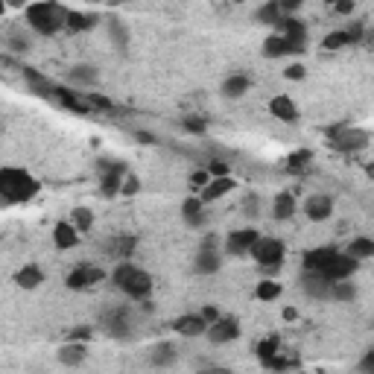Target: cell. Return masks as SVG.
<instances>
[{"mask_svg":"<svg viewBox=\"0 0 374 374\" xmlns=\"http://www.w3.org/2000/svg\"><path fill=\"white\" fill-rule=\"evenodd\" d=\"M304 269L322 272L330 281H342V278H351V275L357 272V261H354L348 251H339L333 246H322V249H310L304 254Z\"/></svg>","mask_w":374,"mask_h":374,"instance_id":"1","label":"cell"},{"mask_svg":"<svg viewBox=\"0 0 374 374\" xmlns=\"http://www.w3.org/2000/svg\"><path fill=\"white\" fill-rule=\"evenodd\" d=\"M42 182L24 167H0V205H24L35 199Z\"/></svg>","mask_w":374,"mask_h":374,"instance_id":"2","label":"cell"},{"mask_svg":"<svg viewBox=\"0 0 374 374\" xmlns=\"http://www.w3.org/2000/svg\"><path fill=\"white\" fill-rule=\"evenodd\" d=\"M65 15H68V9L58 4V0H32L30 6H24L27 30H32L35 35L62 32L65 30Z\"/></svg>","mask_w":374,"mask_h":374,"instance_id":"3","label":"cell"},{"mask_svg":"<svg viewBox=\"0 0 374 374\" xmlns=\"http://www.w3.org/2000/svg\"><path fill=\"white\" fill-rule=\"evenodd\" d=\"M111 284L132 301H147L155 287L152 275L141 266H135L132 261H117V266L111 269Z\"/></svg>","mask_w":374,"mask_h":374,"instance_id":"4","label":"cell"},{"mask_svg":"<svg viewBox=\"0 0 374 374\" xmlns=\"http://www.w3.org/2000/svg\"><path fill=\"white\" fill-rule=\"evenodd\" d=\"M325 135H328L330 149H337V152H342V155L363 152V149H368V144H371V135H368L366 129H360V126H351V123L328 126Z\"/></svg>","mask_w":374,"mask_h":374,"instance_id":"5","label":"cell"},{"mask_svg":"<svg viewBox=\"0 0 374 374\" xmlns=\"http://www.w3.org/2000/svg\"><path fill=\"white\" fill-rule=\"evenodd\" d=\"M100 330L106 333V337L117 339V342L135 339V313H132V307L129 304H114V307L103 310Z\"/></svg>","mask_w":374,"mask_h":374,"instance_id":"6","label":"cell"},{"mask_svg":"<svg viewBox=\"0 0 374 374\" xmlns=\"http://www.w3.org/2000/svg\"><path fill=\"white\" fill-rule=\"evenodd\" d=\"M249 258L272 278V275L281 272V266H284L287 246H284V240H278V237H263V234H261V237L254 240V246L249 249Z\"/></svg>","mask_w":374,"mask_h":374,"instance_id":"7","label":"cell"},{"mask_svg":"<svg viewBox=\"0 0 374 374\" xmlns=\"http://www.w3.org/2000/svg\"><path fill=\"white\" fill-rule=\"evenodd\" d=\"M223 261H225V254H223V243L220 237L211 231L202 237L199 249H196V258H193V272L196 275H216L223 269Z\"/></svg>","mask_w":374,"mask_h":374,"instance_id":"8","label":"cell"},{"mask_svg":"<svg viewBox=\"0 0 374 374\" xmlns=\"http://www.w3.org/2000/svg\"><path fill=\"white\" fill-rule=\"evenodd\" d=\"M96 173H100V193L106 199H114L120 196V182L129 173V167L123 161H111V158H100L96 161Z\"/></svg>","mask_w":374,"mask_h":374,"instance_id":"9","label":"cell"},{"mask_svg":"<svg viewBox=\"0 0 374 374\" xmlns=\"http://www.w3.org/2000/svg\"><path fill=\"white\" fill-rule=\"evenodd\" d=\"M275 30H278L287 42H289V47L295 50V56L299 53H307V44H310V32H307V24L304 21H299L295 15H284L278 24H275Z\"/></svg>","mask_w":374,"mask_h":374,"instance_id":"10","label":"cell"},{"mask_svg":"<svg viewBox=\"0 0 374 374\" xmlns=\"http://www.w3.org/2000/svg\"><path fill=\"white\" fill-rule=\"evenodd\" d=\"M205 337L211 345H228L234 339H240V319H234V316H216L208 328H205Z\"/></svg>","mask_w":374,"mask_h":374,"instance_id":"11","label":"cell"},{"mask_svg":"<svg viewBox=\"0 0 374 374\" xmlns=\"http://www.w3.org/2000/svg\"><path fill=\"white\" fill-rule=\"evenodd\" d=\"M258 237H261L258 228L231 231V234H225V240H223V254H225V258H246L249 249L254 246V240H258Z\"/></svg>","mask_w":374,"mask_h":374,"instance_id":"12","label":"cell"},{"mask_svg":"<svg viewBox=\"0 0 374 374\" xmlns=\"http://www.w3.org/2000/svg\"><path fill=\"white\" fill-rule=\"evenodd\" d=\"M301 289L307 299H316V301H328L330 292H333V281L325 278L322 272H313V269H304L301 275Z\"/></svg>","mask_w":374,"mask_h":374,"instance_id":"13","label":"cell"},{"mask_svg":"<svg viewBox=\"0 0 374 374\" xmlns=\"http://www.w3.org/2000/svg\"><path fill=\"white\" fill-rule=\"evenodd\" d=\"M106 278V272L100 266H91V263H82V266H76L68 272V278H65V287L68 289H88L94 284H100Z\"/></svg>","mask_w":374,"mask_h":374,"instance_id":"14","label":"cell"},{"mask_svg":"<svg viewBox=\"0 0 374 374\" xmlns=\"http://www.w3.org/2000/svg\"><path fill=\"white\" fill-rule=\"evenodd\" d=\"M330 213H333V196L313 193L304 199V216L310 223H325V220H330Z\"/></svg>","mask_w":374,"mask_h":374,"instance_id":"15","label":"cell"},{"mask_svg":"<svg viewBox=\"0 0 374 374\" xmlns=\"http://www.w3.org/2000/svg\"><path fill=\"white\" fill-rule=\"evenodd\" d=\"M179 337H187V339H196V337H205V328L208 322L199 316V313H182V316H175L173 325H170Z\"/></svg>","mask_w":374,"mask_h":374,"instance_id":"16","label":"cell"},{"mask_svg":"<svg viewBox=\"0 0 374 374\" xmlns=\"http://www.w3.org/2000/svg\"><path fill=\"white\" fill-rule=\"evenodd\" d=\"M234 187H237V182H234L231 175H211L208 185L199 187V199H202L205 205H211V202H216V199H223V196H228Z\"/></svg>","mask_w":374,"mask_h":374,"instance_id":"17","label":"cell"},{"mask_svg":"<svg viewBox=\"0 0 374 374\" xmlns=\"http://www.w3.org/2000/svg\"><path fill=\"white\" fill-rule=\"evenodd\" d=\"M56 357H58V363H62V366H68V368H80V366L88 360V342L68 339V342H62V345H58Z\"/></svg>","mask_w":374,"mask_h":374,"instance_id":"18","label":"cell"},{"mask_svg":"<svg viewBox=\"0 0 374 374\" xmlns=\"http://www.w3.org/2000/svg\"><path fill=\"white\" fill-rule=\"evenodd\" d=\"M68 82L73 88H94L100 82V68L96 65H88V62H80V65H70L68 68Z\"/></svg>","mask_w":374,"mask_h":374,"instance_id":"19","label":"cell"},{"mask_svg":"<svg viewBox=\"0 0 374 374\" xmlns=\"http://www.w3.org/2000/svg\"><path fill=\"white\" fill-rule=\"evenodd\" d=\"M269 114L278 117V120L287 123V126H295V123H299V106H295L292 96H287V94L272 96V100H269Z\"/></svg>","mask_w":374,"mask_h":374,"instance_id":"20","label":"cell"},{"mask_svg":"<svg viewBox=\"0 0 374 374\" xmlns=\"http://www.w3.org/2000/svg\"><path fill=\"white\" fill-rule=\"evenodd\" d=\"M103 249H106L108 258H114V261H129L132 254H135V249H137V237H135V234H114V237Z\"/></svg>","mask_w":374,"mask_h":374,"instance_id":"21","label":"cell"},{"mask_svg":"<svg viewBox=\"0 0 374 374\" xmlns=\"http://www.w3.org/2000/svg\"><path fill=\"white\" fill-rule=\"evenodd\" d=\"M208 205L199 199V196H190V199L182 202V223L187 228H202L208 223Z\"/></svg>","mask_w":374,"mask_h":374,"instance_id":"22","label":"cell"},{"mask_svg":"<svg viewBox=\"0 0 374 374\" xmlns=\"http://www.w3.org/2000/svg\"><path fill=\"white\" fill-rule=\"evenodd\" d=\"M149 363L155 366V368H173L175 363H179V348H175L173 342H155L152 348H149Z\"/></svg>","mask_w":374,"mask_h":374,"instance_id":"23","label":"cell"},{"mask_svg":"<svg viewBox=\"0 0 374 374\" xmlns=\"http://www.w3.org/2000/svg\"><path fill=\"white\" fill-rule=\"evenodd\" d=\"M249 88H251V80L246 73H231V76L223 80L220 94L225 96V100H243V96L249 94Z\"/></svg>","mask_w":374,"mask_h":374,"instance_id":"24","label":"cell"},{"mask_svg":"<svg viewBox=\"0 0 374 374\" xmlns=\"http://www.w3.org/2000/svg\"><path fill=\"white\" fill-rule=\"evenodd\" d=\"M53 243H56V249H62V251L76 249V246H80V231H76V225L70 220L56 223L53 225Z\"/></svg>","mask_w":374,"mask_h":374,"instance_id":"25","label":"cell"},{"mask_svg":"<svg viewBox=\"0 0 374 374\" xmlns=\"http://www.w3.org/2000/svg\"><path fill=\"white\" fill-rule=\"evenodd\" d=\"M106 32H108V42L114 50L126 53L129 50V42H132V32L126 27V21H120V18H108L106 21Z\"/></svg>","mask_w":374,"mask_h":374,"instance_id":"26","label":"cell"},{"mask_svg":"<svg viewBox=\"0 0 374 374\" xmlns=\"http://www.w3.org/2000/svg\"><path fill=\"white\" fill-rule=\"evenodd\" d=\"M24 80H27V85H30V91L32 94H38V96H56V82L50 80V76H44V73H38L35 68H24Z\"/></svg>","mask_w":374,"mask_h":374,"instance_id":"27","label":"cell"},{"mask_svg":"<svg viewBox=\"0 0 374 374\" xmlns=\"http://www.w3.org/2000/svg\"><path fill=\"white\" fill-rule=\"evenodd\" d=\"M295 211H299V205H295V196L292 193H275V199H272V220L275 223H287L295 216Z\"/></svg>","mask_w":374,"mask_h":374,"instance_id":"28","label":"cell"},{"mask_svg":"<svg viewBox=\"0 0 374 374\" xmlns=\"http://www.w3.org/2000/svg\"><path fill=\"white\" fill-rule=\"evenodd\" d=\"M15 284L21 287V289H38V287L44 284V269L35 266V263H27L24 269L15 272Z\"/></svg>","mask_w":374,"mask_h":374,"instance_id":"29","label":"cell"},{"mask_svg":"<svg viewBox=\"0 0 374 374\" xmlns=\"http://www.w3.org/2000/svg\"><path fill=\"white\" fill-rule=\"evenodd\" d=\"M96 21H100V18L91 15V12L68 9V15H65V30H68V32H88V30H94Z\"/></svg>","mask_w":374,"mask_h":374,"instance_id":"30","label":"cell"},{"mask_svg":"<svg viewBox=\"0 0 374 374\" xmlns=\"http://www.w3.org/2000/svg\"><path fill=\"white\" fill-rule=\"evenodd\" d=\"M263 56L266 58H284V56H295V50L289 47V42L281 32H272L263 42Z\"/></svg>","mask_w":374,"mask_h":374,"instance_id":"31","label":"cell"},{"mask_svg":"<svg viewBox=\"0 0 374 374\" xmlns=\"http://www.w3.org/2000/svg\"><path fill=\"white\" fill-rule=\"evenodd\" d=\"M284 18L281 6H278V0H266V4L258 6V12H254V21L263 24V27H275Z\"/></svg>","mask_w":374,"mask_h":374,"instance_id":"32","label":"cell"},{"mask_svg":"<svg viewBox=\"0 0 374 374\" xmlns=\"http://www.w3.org/2000/svg\"><path fill=\"white\" fill-rule=\"evenodd\" d=\"M354 261H368V258H374V240L371 237H354L351 243H348V249H345Z\"/></svg>","mask_w":374,"mask_h":374,"instance_id":"33","label":"cell"},{"mask_svg":"<svg viewBox=\"0 0 374 374\" xmlns=\"http://www.w3.org/2000/svg\"><path fill=\"white\" fill-rule=\"evenodd\" d=\"M357 299V284H354L351 278H342V281H333V292H330V301H354Z\"/></svg>","mask_w":374,"mask_h":374,"instance_id":"34","label":"cell"},{"mask_svg":"<svg viewBox=\"0 0 374 374\" xmlns=\"http://www.w3.org/2000/svg\"><path fill=\"white\" fill-rule=\"evenodd\" d=\"M70 223L76 225V231H80V234L91 231V228H94V211H91V208H85V205L73 208V211H70Z\"/></svg>","mask_w":374,"mask_h":374,"instance_id":"35","label":"cell"},{"mask_svg":"<svg viewBox=\"0 0 374 374\" xmlns=\"http://www.w3.org/2000/svg\"><path fill=\"white\" fill-rule=\"evenodd\" d=\"M278 351H281V339L278 337H266L261 342H254V357H258L261 363H266L269 357H275Z\"/></svg>","mask_w":374,"mask_h":374,"instance_id":"36","label":"cell"},{"mask_svg":"<svg viewBox=\"0 0 374 374\" xmlns=\"http://www.w3.org/2000/svg\"><path fill=\"white\" fill-rule=\"evenodd\" d=\"M281 292H284L281 281H272V278L258 281V289H254V295H258L261 301H275V299H281Z\"/></svg>","mask_w":374,"mask_h":374,"instance_id":"37","label":"cell"},{"mask_svg":"<svg viewBox=\"0 0 374 374\" xmlns=\"http://www.w3.org/2000/svg\"><path fill=\"white\" fill-rule=\"evenodd\" d=\"M310 161H313V152L310 149H299V152H292L287 158V170L289 173H304L310 167Z\"/></svg>","mask_w":374,"mask_h":374,"instance_id":"38","label":"cell"},{"mask_svg":"<svg viewBox=\"0 0 374 374\" xmlns=\"http://www.w3.org/2000/svg\"><path fill=\"white\" fill-rule=\"evenodd\" d=\"M322 47L325 50H342V47H351V38H348L345 30H333L322 38Z\"/></svg>","mask_w":374,"mask_h":374,"instance_id":"39","label":"cell"},{"mask_svg":"<svg viewBox=\"0 0 374 374\" xmlns=\"http://www.w3.org/2000/svg\"><path fill=\"white\" fill-rule=\"evenodd\" d=\"M243 213L249 216V220H258L261 216V196L258 193H249L243 199Z\"/></svg>","mask_w":374,"mask_h":374,"instance_id":"40","label":"cell"},{"mask_svg":"<svg viewBox=\"0 0 374 374\" xmlns=\"http://www.w3.org/2000/svg\"><path fill=\"white\" fill-rule=\"evenodd\" d=\"M135 193H141V179L132 173L123 175V182H120V196H135Z\"/></svg>","mask_w":374,"mask_h":374,"instance_id":"41","label":"cell"},{"mask_svg":"<svg viewBox=\"0 0 374 374\" xmlns=\"http://www.w3.org/2000/svg\"><path fill=\"white\" fill-rule=\"evenodd\" d=\"M345 32H348V38H351V47L360 44L363 38H366V21H351V27H348Z\"/></svg>","mask_w":374,"mask_h":374,"instance_id":"42","label":"cell"},{"mask_svg":"<svg viewBox=\"0 0 374 374\" xmlns=\"http://www.w3.org/2000/svg\"><path fill=\"white\" fill-rule=\"evenodd\" d=\"M182 129H185V132H190V135H205L208 123H205V120H199V117H185V120H182Z\"/></svg>","mask_w":374,"mask_h":374,"instance_id":"43","label":"cell"},{"mask_svg":"<svg viewBox=\"0 0 374 374\" xmlns=\"http://www.w3.org/2000/svg\"><path fill=\"white\" fill-rule=\"evenodd\" d=\"M292 366H295V360H284V357H281V351L263 363V368H272V371H284V368H292Z\"/></svg>","mask_w":374,"mask_h":374,"instance_id":"44","label":"cell"},{"mask_svg":"<svg viewBox=\"0 0 374 374\" xmlns=\"http://www.w3.org/2000/svg\"><path fill=\"white\" fill-rule=\"evenodd\" d=\"M9 44H12V50H18V53H27V50H30V38L24 35V30H15L12 38H9Z\"/></svg>","mask_w":374,"mask_h":374,"instance_id":"45","label":"cell"},{"mask_svg":"<svg viewBox=\"0 0 374 374\" xmlns=\"http://www.w3.org/2000/svg\"><path fill=\"white\" fill-rule=\"evenodd\" d=\"M94 337V328L91 325H76L70 333H68V339H76V342H88Z\"/></svg>","mask_w":374,"mask_h":374,"instance_id":"46","label":"cell"},{"mask_svg":"<svg viewBox=\"0 0 374 374\" xmlns=\"http://www.w3.org/2000/svg\"><path fill=\"white\" fill-rule=\"evenodd\" d=\"M307 76V70H304V65H289L287 70H284V80H289V82H301Z\"/></svg>","mask_w":374,"mask_h":374,"instance_id":"47","label":"cell"},{"mask_svg":"<svg viewBox=\"0 0 374 374\" xmlns=\"http://www.w3.org/2000/svg\"><path fill=\"white\" fill-rule=\"evenodd\" d=\"M357 368L366 371V374H374V348H368V351L363 354V360L357 363Z\"/></svg>","mask_w":374,"mask_h":374,"instance_id":"48","label":"cell"},{"mask_svg":"<svg viewBox=\"0 0 374 374\" xmlns=\"http://www.w3.org/2000/svg\"><path fill=\"white\" fill-rule=\"evenodd\" d=\"M278 6H281L284 15H295V12L304 6V0H278Z\"/></svg>","mask_w":374,"mask_h":374,"instance_id":"49","label":"cell"},{"mask_svg":"<svg viewBox=\"0 0 374 374\" xmlns=\"http://www.w3.org/2000/svg\"><path fill=\"white\" fill-rule=\"evenodd\" d=\"M205 170H208L211 175H228V164L220 161V158H213L211 164H205Z\"/></svg>","mask_w":374,"mask_h":374,"instance_id":"50","label":"cell"},{"mask_svg":"<svg viewBox=\"0 0 374 374\" xmlns=\"http://www.w3.org/2000/svg\"><path fill=\"white\" fill-rule=\"evenodd\" d=\"M208 179H211V173H208V170H196V173L190 175V185H193V187H205Z\"/></svg>","mask_w":374,"mask_h":374,"instance_id":"51","label":"cell"},{"mask_svg":"<svg viewBox=\"0 0 374 374\" xmlns=\"http://www.w3.org/2000/svg\"><path fill=\"white\" fill-rule=\"evenodd\" d=\"M199 316H202V319H205V322H208V325H211V322H213V319H216V316H220V310H216V307H213V304H205V307H202V310H199Z\"/></svg>","mask_w":374,"mask_h":374,"instance_id":"52","label":"cell"},{"mask_svg":"<svg viewBox=\"0 0 374 374\" xmlns=\"http://www.w3.org/2000/svg\"><path fill=\"white\" fill-rule=\"evenodd\" d=\"M354 6H357L354 0H337V4H333V9H337L339 15H351V12H354Z\"/></svg>","mask_w":374,"mask_h":374,"instance_id":"53","label":"cell"},{"mask_svg":"<svg viewBox=\"0 0 374 374\" xmlns=\"http://www.w3.org/2000/svg\"><path fill=\"white\" fill-rule=\"evenodd\" d=\"M135 137H137L141 144H155V137H152V135H147V132H137Z\"/></svg>","mask_w":374,"mask_h":374,"instance_id":"54","label":"cell"},{"mask_svg":"<svg viewBox=\"0 0 374 374\" xmlns=\"http://www.w3.org/2000/svg\"><path fill=\"white\" fill-rule=\"evenodd\" d=\"M6 4H12V6H21V9H24V6H30V4H32V0H6Z\"/></svg>","mask_w":374,"mask_h":374,"instance_id":"55","label":"cell"},{"mask_svg":"<svg viewBox=\"0 0 374 374\" xmlns=\"http://www.w3.org/2000/svg\"><path fill=\"white\" fill-rule=\"evenodd\" d=\"M6 12V0H0V15H4Z\"/></svg>","mask_w":374,"mask_h":374,"instance_id":"56","label":"cell"},{"mask_svg":"<svg viewBox=\"0 0 374 374\" xmlns=\"http://www.w3.org/2000/svg\"><path fill=\"white\" fill-rule=\"evenodd\" d=\"M333 4H337V0H325V6H333Z\"/></svg>","mask_w":374,"mask_h":374,"instance_id":"57","label":"cell"},{"mask_svg":"<svg viewBox=\"0 0 374 374\" xmlns=\"http://www.w3.org/2000/svg\"><path fill=\"white\" fill-rule=\"evenodd\" d=\"M114 4H129V0H114Z\"/></svg>","mask_w":374,"mask_h":374,"instance_id":"58","label":"cell"},{"mask_svg":"<svg viewBox=\"0 0 374 374\" xmlns=\"http://www.w3.org/2000/svg\"><path fill=\"white\" fill-rule=\"evenodd\" d=\"M234 4H246V0H234Z\"/></svg>","mask_w":374,"mask_h":374,"instance_id":"59","label":"cell"}]
</instances>
